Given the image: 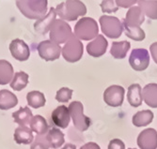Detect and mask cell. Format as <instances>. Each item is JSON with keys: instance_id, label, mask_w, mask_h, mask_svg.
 I'll return each mask as SVG.
<instances>
[{"instance_id": "obj_1", "label": "cell", "mask_w": 157, "mask_h": 149, "mask_svg": "<svg viewBox=\"0 0 157 149\" xmlns=\"http://www.w3.org/2000/svg\"><path fill=\"white\" fill-rule=\"evenodd\" d=\"M46 0H22L16 1V6L22 14L30 20H40L47 12Z\"/></svg>"}, {"instance_id": "obj_2", "label": "cell", "mask_w": 157, "mask_h": 149, "mask_svg": "<svg viewBox=\"0 0 157 149\" xmlns=\"http://www.w3.org/2000/svg\"><path fill=\"white\" fill-rule=\"evenodd\" d=\"M56 15H59L63 21H75L78 17L84 16L87 13V8L85 4L78 0L75 1H64L56 6Z\"/></svg>"}, {"instance_id": "obj_3", "label": "cell", "mask_w": 157, "mask_h": 149, "mask_svg": "<svg viewBox=\"0 0 157 149\" xmlns=\"http://www.w3.org/2000/svg\"><path fill=\"white\" fill-rule=\"evenodd\" d=\"M99 27L97 22L90 17L81 18L75 26V36L78 39L90 40L98 36Z\"/></svg>"}, {"instance_id": "obj_4", "label": "cell", "mask_w": 157, "mask_h": 149, "mask_svg": "<svg viewBox=\"0 0 157 149\" xmlns=\"http://www.w3.org/2000/svg\"><path fill=\"white\" fill-rule=\"evenodd\" d=\"M50 40L56 44L66 43L73 36L72 27L63 20H56L49 30Z\"/></svg>"}, {"instance_id": "obj_5", "label": "cell", "mask_w": 157, "mask_h": 149, "mask_svg": "<svg viewBox=\"0 0 157 149\" xmlns=\"http://www.w3.org/2000/svg\"><path fill=\"white\" fill-rule=\"evenodd\" d=\"M61 53L66 61L70 63L77 62L83 56V53H84L83 44L80 41V39H78L75 36V34H73V36L65 43Z\"/></svg>"}, {"instance_id": "obj_6", "label": "cell", "mask_w": 157, "mask_h": 149, "mask_svg": "<svg viewBox=\"0 0 157 149\" xmlns=\"http://www.w3.org/2000/svg\"><path fill=\"white\" fill-rule=\"evenodd\" d=\"M68 110H69L71 117L73 119L75 127L78 130L85 131L90 128V126L91 125V120L90 117L86 116L83 113L84 107H83V104L80 101L71 102Z\"/></svg>"}, {"instance_id": "obj_7", "label": "cell", "mask_w": 157, "mask_h": 149, "mask_svg": "<svg viewBox=\"0 0 157 149\" xmlns=\"http://www.w3.org/2000/svg\"><path fill=\"white\" fill-rule=\"evenodd\" d=\"M100 24L103 33L110 39H118L123 31V24L115 16L103 15L100 17Z\"/></svg>"}, {"instance_id": "obj_8", "label": "cell", "mask_w": 157, "mask_h": 149, "mask_svg": "<svg viewBox=\"0 0 157 149\" xmlns=\"http://www.w3.org/2000/svg\"><path fill=\"white\" fill-rule=\"evenodd\" d=\"M37 50L41 59L45 61H55L59 59L61 54V47L52 40H44L38 44Z\"/></svg>"}, {"instance_id": "obj_9", "label": "cell", "mask_w": 157, "mask_h": 149, "mask_svg": "<svg viewBox=\"0 0 157 149\" xmlns=\"http://www.w3.org/2000/svg\"><path fill=\"white\" fill-rule=\"evenodd\" d=\"M129 63L133 69L143 71L150 65V54L146 49H134L129 57Z\"/></svg>"}, {"instance_id": "obj_10", "label": "cell", "mask_w": 157, "mask_h": 149, "mask_svg": "<svg viewBox=\"0 0 157 149\" xmlns=\"http://www.w3.org/2000/svg\"><path fill=\"white\" fill-rule=\"evenodd\" d=\"M125 90L122 86L111 85L107 87L104 92V100L108 106L119 107L121 106L124 99Z\"/></svg>"}, {"instance_id": "obj_11", "label": "cell", "mask_w": 157, "mask_h": 149, "mask_svg": "<svg viewBox=\"0 0 157 149\" xmlns=\"http://www.w3.org/2000/svg\"><path fill=\"white\" fill-rule=\"evenodd\" d=\"M10 51L14 59L18 61H26L30 56V49L27 44L20 39H13L10 44Z\"/></svg>"}, {"instance_id": "obj_12", "label": "cell", "mask_w": 157, "mask_h": 149, "mask_svg": "<svg viewBox=\"0 0 157 149\" xmlns=\"http://www.w3.org/2000/svg\"><path fill=\"white\" fill-rule=\"evenodd\" d=\"M137 145L141 149H157V131L154 129L142 130L137 137Z\"/></svg>"}, {"instance_id": "obj_13", "label": "cell", "mask_w": 157, "mask_h": 149, "mask_svg": "<svg viewBox=\"0 0 157 149\" xmlns=\"http://www.w3.org/2000/svg\"><path fill=\"white\" fill-rule=\"evenodd\" d=\"M71 120V115L69 110L66 106L60 105L56 107L51 114V122L56 127H59L60 129H66Z\"/></svg>"}, {"instance_id": "obj_14", "label": "cell", "mask_w": 157, "mask_h": 149, "mask_svg": "<svg viewBox=\"0 0 157 149\" xmlns=\"http://www.w3.org/2000/svg\"><path fill=\"white\" fill-rule=\"evenodd\" d=\"M108 46V42L103 35H98L94 40L87 45V52L90 56L100 57L105 54Z\"/></svg>"}, {"instance_id": "obj_15", "label": "cell", "mask_w": 157, "mask_h": 149, "mask_svg": "<svg viewBox=\"0 0 157 149\" xmlns=\"http://www.w3.org/2000/svg\"><path fill=\"white\" fill-rule=\"evenodd\" d=\"M145 21L144 12L138 6H134L127 11L125 19L122 20L123 24L130 27H140Z\"/></svg>"}, {"instance_id": "obj_16", "label": "cell", "mask_w": 157, "mask_h": 149, "mask_svg": "<svg viewBox=\"0 0 157 149\" xmlns=\"http://www.w3.org/2000/svg\"><path fill=\"white\" fill-rule=\"evenodd\" d=\"M56 9L51 8L49 12L46 14V15L37 21L34 24V29L35 31L41 34V35H45L51 28V25L53 24V23L56 20Z\"/></svg>"}, {"instance_id": "obj_17", "label": "cell", "mask_w": 157, "mask_h": 149, "mask_svg": "<svg viewBox=\"0 0 157 149\" xmlns=\"http://www.w3.org/2000/svg\"><path fill=\"white\" fill-rule=\"evenodd\" d=\"M127 100L132 107H139L142 104V89L138 84H133L128 87Z\"/></svg>"}, {"instance_id": "obj_18", "label": "cell", "mask_w": 157, "mask_h": 149, "mask_svg": "<svg viewBox=\"0 0 157 149\" xmlns=\"http://www.w3.org/2000/svg\"><path fill=\"white\" fill-rule=\"evenodd\" d=\"M13 138L18 144H29L34 140L32 130L28 127H18L14 130Z\"/></svg>"}, {"instance_id": "obj_19", "label": "cell", "mask_w": 157, "mask_h": 149, "mask_svg": "<svg viewBox=\"0 0 157 149\" xmlns=\"http://www.w3.org/2000/svg\"><path fill=\"white\" fill-rule=\"evenodd\" d=\"M142 98L151 108H157V84H149L142 90Z\"/></svg>"}, {"instance_id": "obj_20", "label": "cell", "mask_w": 157, "mask_h": 149, "mask_svg": "<svg viewBox=\"0 0 157 149\" xmlns=\"http://www.w3.org/2000/svg\"><path fill=\"white\" fill-rule=\"evenodd\" d=\"M45 138L49 146L52 147L53 149L59 148L65 143L64 134L62 133L61 130H59V129H56V128H53L49 129Z\"/></svg>"}, {"instance_id": "obj_21", "label": "cell", "mask_w": 157, "mask_h": 149, "mask_svg": "<svg viewBox=\"0 0 157 149\" xmlns=\"http://www.w3.org/2000/svg\"><path fill=\"white\" fill-rule=\"evenodd\" d=\"M18 104V99L12 92L2 89L0 90V110H10Z\"/></svg>"}, {"instance_id": "obj_22", "label": "cell", "mask_w": 157, "mask_h": 149, "mask_svg": "<svg viewBox=\"0 0 157 149\" xmlns=\"http://www.w3.org/2000/svg\"><path fill=\"white\" fill-rule=\"evenodd\" d=\"M12 117L14 122L17 123L20 127H26V125L30 124L33 118V114L31 110L26 106L14 112L12 114Z\"/></svg>"}, {"instance_id": "obj_23", "label": "cell", "mask_w": 157, "mask_h": 149, "mask_svg": "<svg viewBox=\"0 0 157 149\" xmlns=\"http://www.w3.org/2000/svg\"><path fill=\"white\" fill-rule=\"evenodd\" d=\"M131 48V43L129 41H114L112 43L110 54L116 59H123L125 58L127 52Z\"/></svg>"}, {"instance_id": "obj_24", "label": "cell", "mask_w": 157, "mask_h": 149, "mask_svg": "<svg viewBox=\"0 0 157 149\" xmlns=\"http://www.w3.org/2000/svg\"><path fill=\"white\" fill-rule=\"evenodd\" d=\"M14 77L12 65L7 60H0V84L5 85L10 84Z\"/></svg>"}, {"instance_id": "obj_25", "label": "cell", "mask_w": 157, "mask_h": 149, "mask_svg": "<svg viewBox=\"0 0 157 149\" xmlns=\"http://www.w3.org/2000/svg\"><path fill=\"white\" fill-rule=\"evenodd\" d=\"M153 120V113L150 110L139 111L133 116L132 122L135 127H146L150 125Z\"/></svg>"}, {"instance_id": "obj_26", "label": "cell", "mask_w": 157, "mask_h": 149, "mask_svg": "<svg viewBox=\"0 0 157 149\" xmlns=\"http://www.w3.org/2000/svg\"><path fill=\"white\" fill-rule=\"evenodd\" d=\"M29 125H30V129L34 131L35 133H37V135L44 136V134L48 132L49 126L45 120V118L42 117L41 115L33 116Z\"/></svg>"}, {"instance_id": "obj_27", "label": "cell", "mask_w": 157, "mask_h": 149, "mask_svg": "<svg viewBox=\"0 0 157 149\" xmlns=\"http://www.w3.org/2000/svg\"><path fill=\"white\" fill-rule=\"evenodd\" d=\"M138 7L144 14L152 20H157V1L153 0H140L137 1Z\"/></svg>"}, {"instance_id": "obj_28", "label": "cell", "mask_w": 157, "mask_h": 149, "mask_svg": "<svg viewBox=\"0 0 157 149\" xmlns=\"http://www.w3.org/2000/svg\"><path fill=\"white\" fill-rule=\"evenodd\" d=\"M28 79H29V76H28L27 73H25V71H18L14 73V77L10 85L15 91H21L27 85Z\"/></svg>"}, {"instance_id": "obj_29", "label": "cell", "mask_w": 157, "mask_h": 149, "mask_svg": "<svg viewBox=\"0 0 157 149\" xmlns=\"http://www.w3.org/2000/svg\"><path fill=\"white\" fill-rule=\"evenodd\" d=\"M26 100L28 105L34 109L44 107L46 103V99L44 95L40 91H31L29 93H27Z\"/></svg>"}, {"instance_id": "obj_30", "label": "cell", "mask_w": 157, "mask_h": 149, "mask_svg": "<svg viewBox=\"0 0 157 149\" xmlns=\"http://www.w3.org/2000/svg\"><path fill=\"white\" fill-rule=\"evenodd\" d=\"M123 29H124L125 35L133 40L141 41L146 37L145 32L142 30L140 27H130V26L123 24Z\"/></svg>"}, {"instance_id": "obj_31", "label": "cell", "mask_w": 157, "mask_h": 149, "mask_svg": "<svg viewBox=\"0 0 157 149\" xmlns=\"http://www.w3.org/2000/svg\"><path fill=\"white\" fill-rule=\"evenodd\" d=\"M74 91L72 89H70L68 87H62L59 90L56 92V99L59 102L61 103H66L68 102L71 99H72V95H73Z\"/></svg>"}, {"instance_id": "obj_32", "label": "cell", "mask_w": 157, "mask_h": 149, "mask_svg": "<svg viewBox=\"0 0 157 149\" xmlns=\"http://www.w3.org/2000/svg\"><path fill=\"white\" fill-rule=\"evenodd\" d=\"M101 9L104 13H113L119 9V6L114 0H105L101 2Z\"/></svg>"}, {"instance_id": "obj_33", "label": "cell", "mask_w": 157, "mask_h": 149, "mask_svg": "<svg viewBox=\"0 0 157 149\" xmlns=\"http://www.w3.org/2000/svg\"><path fill=\"white\" fill-rule=\"evenodd\" d=\"M50 146L46 141V138L37 135L35 140L33 141V143H31V147L30 149H49Z\"/></svg>"}, {"instance_id": "obj_34", "label": "cell", "mask_w": 157, "mask_h": 149, "mask_svg": "<svg viewBox=\"0 0 157 149\" xmlns=\"http://www.w3.org/2000/svg\"><path fill=\"white\" fill-rule=\"evenodd\" d=\"M108 149H125V144L120 139H113L108 144Z\"/></svg>"}, {"instance_id": "obj_35", "label": "cell", "mask_w": 157, "mask_h": 149, "mask_svg": "<svg viewBox=\"0 0 157 149\" xmlns=\"http://www.w3.org/2000/svg\"><path fill=\"white\" fill-rule=\"evenodd\" d=\"M116 3L119 7L127 9V8H130V7L132 8L133 5L137 3V1H135V0H117Z\"/></svg>"}, {"instance_id": "obj_36", "label": "cell", "mask_w": 157, "mask_h": 149, "mask_svg": "<svg viewBox=\"0 0 157 149\" xmlns=\"http://www.w3.org/2000/svg\"><path fill=\"white\" fill-rule=\"evenodd\" d=\"M150 51H151L153 61L157 64V42H153L151 44L150 47Z\"/></svg>"}, {"instance_id": "obj_37", "label": "cell", "mask_w": 157, "mask_h": 149, "mask_svg": "<svg viewBox=\"0 0 157 149\" xmlns=\"http://www.w3.org/2000/svg\"><path fill=\"white\" fill-rule=\"evenodd\" d=\"M80 149H101L96 143H88L80 147Z\"/></svg>"}, {"instance_id": "obj_38", "label": "cell", "mask_w": 157, "mask_h": 149, "mask_svg": "<svg viewBox=\"0 0 157 149\" xmlns=\"http://www.w3.org/2000/svg\"><path fill=\"white\" fill-rule=\"evenodd\" d=\"M62 149H76V146L73 143H67L62 147Z\"/></svg>"}, {"instance_id": "obj_39", "label": "cell", "mask_w": 157, "mask_h": 149, "mask_svg": "<svg viewBox=\"0 0 157 149\" xmlns=\"http://www.w3.org/2000/svg\"><path fill=\"white\" fill-rule=\"evenodd\" d=\"M128 149H136V148H128Z\"/></svg>"}]
</instances>
